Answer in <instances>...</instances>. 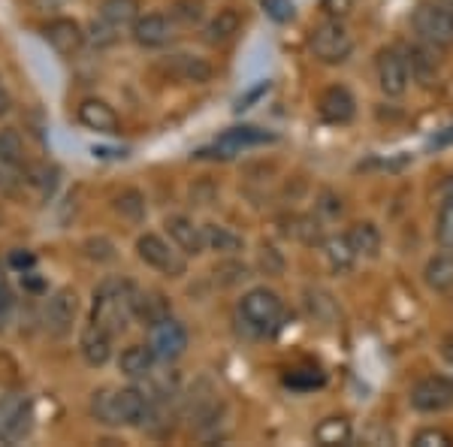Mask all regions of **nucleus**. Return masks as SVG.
<instances>
[{"label":"nucleus","mask_w":453,"mask_h":447,"mask_svg":"<svg viewBox=\"0 0 453 447\" xmlns=\"http://www.w3.org/2000/svg\"><path fill=\"white\" fill-rule=\"evenodd\" d=\"M10 266L19 269V273H27V269L36 266V254L27 251V248H16V251L10 254Z\"/></svg>","instance_id":"nucleus-44"},{"label":"nucleus","mask_w":453,"mask_h":447,"mask_svg":"<svg viewBox=\"0 0 453 447\" xmlns=\"http://www.w3.org/2000/svg\"><path fill=\"white\" fill-rule=\"evenodd\" d=\"M433 52H435V46H429V42H426V46H414L411 55H408V58H411L408 70H411L414 76H418L420 82H426V85L433 82V76L438 73V64H435Z\"/></svg>","instance_id":"nucleus-32"},{"label":"nucleus","mask_w":453,"mask_h":447,"mask_svg":"<svg viewBox=\"0 0 453 447\" xmlns=\"http://www.w3.org/2000/svg\"><path fill=\"white\" fill-rule=\"evenodd\" d=\"M151 399L140 387H115V412H119L121 427H142L145 414H149Z\"/></svg>","instance_id":"nucleus-18"},{"label":"nucleus","mask_w":453,"mask_h":447,"mask_svg":"<svg viewBox=\"0 0 453 447\" xmlns=\"http://www.w3.org/2000/svg\"><path fill=\"white\" fill-rule=\"evenodd\" d=\"M320 4H324V10L330 12L333 19H342V16H348V12H350L354 0H320Z\"/></svg>","instance_id":"nucleus-46"},{"label":"nucleus","mask_w":453,"mask_h":447,"mask_svg":"<svg viewBox=\"0 0 453 447\" xmlns=\"http://www.w3.org/2000/svg\"><path fill=\"white\" fill-rule=\"evenodd\" d=\"M79 318V293L73 288H58L46 303V329L55 339L70 335L73 324Z\"/></svg>","instance_id":"nucleus-10"},{"label":"nucleus","mask_w":453,"mask_h":447,"mask_svg":"<svg viewBox=\"0 0 453 447\" xmlns=\"http://www.w3.org/2000/svg\"><path fill=\"white\" fill-rule=\"evenodd\" d=\"M134 318L142 324H157V320L170 318V299L160 290H134Z\"/></svg>","instance_id":"nucleus-20"},{"label":"nucleus","mask_w":453,"mask_h":447,"mask_svg":"<svg viewBox=\"0 0 453 447\" xmlns=\"http://www.w3.org/2000/svg\"><path fill=\"white\" fill-rule=\"evenodd\" d=\"M423 281L429 290L435 293H450L453 290V254H435L423 269Z\"/></svg>","instance_id":"nucleus-23"},{"label":"nucleus","mask_w":453,"mask_h":447,"mask_svg":"<svg viewBox=\"0 0 453 447\" xmlns=\"http://www.w3.org/2000/svg\"><path fill=\"white\" fill-rule=\"evenodd\" d=\"M305 305H309L311 318H314V320H320V324H339L342 312H339V305H335L333 293L314 288V290L305 293Z\"/></svg>","instance_id":"nucleus-28"},{"label":"nucleus","mask_w":453,"mask_h":447,"mask_svg":"<svg viewBox=\"0 0 453 447\" xmlns=\"http://www.w3.org/2000/svg\"><path fill=\"white\" fill-rule=\"evenodd\" d=\"M173 19L185 21V25L200 21L203 19V0H175V4H173Z\"/></svg>","instance_id":"nucleus-41"},{"label":"nucleus","mask_w":453,"mask_h":447,"mask_svg":"<svg viewBox=\"0 0 453 447\" xmlns=\"http://www.w3.org/2000/svg\"><path fill=\"white\" fill-rule=\"evenodd\" d=\"M82 254H85L88 260H94V263H112L115 258H119V254H115V245L106 236L85 239L82 242Z\"/></svg>","instance_id":"nucleus-35"},{"label":"nucleus","mask_w":453,"mask_h":447,"mask_svg":"<svg viewBox=\"0 0 453 447\" xmlns=\"http://www.w3.org/2000/svg\"><path fill=\"white\" fill-rule=\"evenodd\" d=\"M414 31L423 42L435 49H450L453 46V12L441 4H420L411 16Z\"/></svg>","instance_id":"nucleus-6"},{"label":"nucleus","mask_w":453,"mask_h":447,"mask_svg":"<svg viewBox=\"0 0 453 447\" xmlns=\"http://www.w3.org/2000/svg\"><path fill=\"white\" fill-rule=\"evenodd\" d=\"M36 175V185H40V194L42 197H52V190L58 188V170L55 166H40V170L34 173Z\"/></svg>","instance_id":"nucleus-43"},{"label":"nucleus","mask_w":453,"mask_h":447,"mask_svg":"<svg viewBox=\"0 0 453 447\" xmlns=\"http://www.w3.org/2000/svg\"><path fill=\"white\" fill-rule=\"evenodd\" d=\"M411 408L420 414H441L453 408V381L444 375H429L414 384Z\"/></svg>","instance_id":"nucleus-8"},{"label":"nucleus","mask_w":453,"mask_h":447,"mask_svg":"<svg viewBox=\"0 0 453 447\" xmlns=\"http://www.w3.org/2000/svg\"><path fill=\"white\" fill-rule=\"evenodd\" d=\"M309 46H311V55L318 58L320 64L335 67V64H345L350 52H354V36L348 34V27L342 25L339 19H330L314 27L309 36Z\"/></svg>","instance_id":"nucleus-3"},{"label":"nucleus","mask_w":453,"mask_h":447,"mask_svg":"<svg viewBox=\"0 0 453 447\" xmlns=\"http://www.w3.org/2000/svg\"><path fill=\"white\" fill-rule=\"evenodd\" d=\"M149 348L160 363H175L188 351L185 324H179V320H173V318H164V320H157V324H151Z\"/></svg>","instance_id":"nucleus-9"},{"label":"nucleus","mask_w":453,"mask_h":447,"mask_svg":"<svg viewBox=\"0 0 453 447\" xmlns=\"http://www.w3.org/2000/svg\"><path fill=\"white\" fill-rule=\"evenodd\" d=\"M448 143H453V127H448L444 134L433 136V145H435V149H438V145H448Z\"/></svg>","instance_id":"nucleus-48"},{"label":"nucleus","mask_w":453,"mask_h":447,"mask_svg":"<svg viewBox=\"0 0 453 447\" xmlns=\"http://www.w3.org/2000/svg\"><path fill=\"white\" fill-rule=\"evenodd\" d=\"M12 309H16V293H12L10 281H6V275H4V269H0V333H4L6 324H10Z\"/></svg>","instance_id":"nucleus-40"},{"label":"nucleus","mask_w":453,"mask_h":447,"mask_svg":"<svg viewBox=\"0 0 453 447\" xmlns=\"http://www.w3.org/2000/svg\"><path fill=\"white\" fill-rule=\"evenodd\" d=\"M12 109V97H10V91H6L4 85H0V119H4L6 112Z\"/></svg>","instance_id":"nucleus-47"},{"label":"nucleus","mask_w":453,"mask_h":447,"mask_svg":"<svg viewBox=\"0 0 453 447\" xmlns=\"http://www.w3.org/2000/svg\"><path fill=\"white\" fill-rule=\"evenodd\" d=\"M76 119L82 127L94 130V134H106V136H115L121 130V119L106 100H97V97H88L79 104L76 109Z\"/></svg>","instance_id":"nucleus-13"},{"label":"nucleus","mask_w":453,"mask_h":447,"mask_svg":"<svg viewBox=\"0 0 453 447\" xmlns=\"http://www.w3.org/2000/svg\"><path fill=\"white\" fill-rule=\"evenodd\" d=\"M91 417L104 427H121L115 412V387H100L91 393Z\"/></svg>","instance_id":"nucleus-31"},{"label":"nucleus","mask_w":453,"mask_h":447,"mask_svg":"<svg viewBox=\"0 0 453 447\" xmlns=\"http://www.w3.org/2000/svg\"><path fill=\"white\" fill-rule=\"evenodd\" d=\"M0 85H4V82H0Z\"/></svg>","instance_id":"nucleus-50"},{"label":"nucleus","mask_w":453,"mask_h":447,"mask_svg":"<svg viewBox=\"0 0 453 447\" xmlns=\"http://www.w3.org/2000/svg\"><path fill=\"white\" fill-rule=\"evenodd\" d=\"M411 82V70H408V58H402L399 49H384L378 52V85L387 97H402Z\"/></svg>","instance_id":"nucleus-11"},{"label":"nucleus","mask_w":453,"mask_h":447,"mask_svg":"<svg viewBox=\"0 0 453 447\" xmlns=\"http://www.w3.org/2000/svg\"><path fill=\"white\" fill-rule=\"evenodd\" d=\"M155 363H157V357L151 354L149 344H130V348H124L121 357H119L121 375H127L134 381L136 378H149L151 369H155Z\"/></svg>","instance_id":"nucleus-21"},{"label":"nucleus","mask_w":453,"mask_h":447,"mask_svg":"<svg viewBox=\"0 0 453 447\" xmlns=\"http://www.w3.org/2000/svg\"><path fill=\"white\" fill-rule=\"evenodd\" d=\"M115 212H119L121 218H127V221H142V218H145L142 190H136V188L121 190V194L115 197Z\"/></svg>","instance_id":"nucleus-33"},{"label":"nucleus","mask_w":453,"mask_h":447,"mask_svg":"<svg viewBox=\"0 0 453 447\" xmlns=\"http://www.w3.org/2000/svg\"><path fill=\"white\" fill-rule=\"evenodd\" d=\"M290 233L305 242V245H324V230H320V221L311 215H299V218H290Z\"/></svg>","instance_id":"nucleus-34"},{"label":"nucleus","mask_w":453,"mask_h":447,"mask_svg":"<svg viewBox=\"0 0 453 447\" xmlns=\"http://www.w3.org/2000/svg\"><path fill=\"white\" fill-rule=\"evenodd\" d=\"M435 239L441 248H453V203L444 200V206L438 209V221H435Z\"/></svg>","instance_id":"nucleus-37"},{"label":"nucleus","mask_w":453,"mask_h":447,"mask_svg":"<svg viewBox=\"0 0 453 447\" xmlns=\"http://www.w3.org/2000/svg\"><path fill=\"white\" fill-rule=\"evenodd\" d=\"M324 248H326V260H330V269L339 275H345L354 269L357 263V254L350 248V242L345 236H333V239H324Z\"/></svg>","instance_id":"nucleus-30"},{"label":"nucleus","mask_w":453,"mask_h":447,"mask_svg":"<svg viewBox=\"0 0 453 447\" xmlns=\"http://www.w3.org/2000/svg\"><path fill=\"white\" fill-rule=\"evenodd\" d=\"M245 278H248V266L239 260H224L215 266V281H221L224 288H233V284L245 281Z\"/></svg>","instance_id":"nucleus-38"},{"label":"nucleus","mask_w":453,"mask_h":447,"mask_svg":"<svg viewBox=\"0 0 453 447\" xmlns=\"http://www.w3.org/2000/svg\"><path fill=\"white\" fill-rule=\"evenodd\" d=\"M275 143V134L260 127H251V124H242V127H230L224 130L209 149H200L196 158H215V160H233L236 155H242L245 149H254V145H266Z\"/></svg>","instance_id":"nucleus-5"},{"label":"nucleus","mask_w":453,"mask_h":447,"mask_svg":"<svg viewBox=\"0 0 453 447\" xmlns=\"http://www.w3.org/2000/svg\"><path fill=\"white\" fill-rule=\"evenodd\" d=\"M79 351H82V360L88 366H106L109 357H112V333L97 324H88L82 339H79Z\"/></svg>","instance_id":"nucleus-19"},{"label":"nucleus","mask_w":453,"mask_h":447,"mask_svg":"<svg viewBox=\"0 0 453 447\" xmlns=\"http://www.w3.org/2000/svg\"><path fill=\"white\" fill-rule=\"evenodd\" d=\"M350 420L348 417H326L314 427V442L324 444V447H333V444H348L350 442Z\"/></svg>","instance_id":"nucleus-27"},{"label":"nucleus","mask_w":453,"mask_h":447,"mask_svg":"<svg viewBox=\"0 0 453 447\" xmlns=\"http://www.w3.org/2000/svg\"><path fill=\"white\" fill-rule=\"evenodd\" d=\"M119 34H121L119 27H112V25H109V21H104V19H94L85 36L94 42V46L106 49V46H115V42H119Z\"/></svg>","instance_id":"nucleus-36"},{"label":"nucleus","mask_w":453,"mask_h":447,"mask_svg":"<svg viewBox=\"0 0 453 447\" xmlns=\"http://www.w3.org/2000/svg\"><path fill=\"white\" fill-rule=\"evenodd\" d=\"M345 239L350 242L357 258H378L381 254V230H378L372 221H357L350 230L345 233Z\"/></svg>","instance_id":"nucleus-22"},{"label":"nucleus","mask_w":453,"mask_h":447,"mask_svg":"<svg viewBox=\"0 0 453 447\" xmlns=\"http://www.w3.org/2000/svg\"><path fill=\"white\" fill-rule=\"evenodd\" d=\"M31 427H34L31 399L21 393L0 396V442L4 444L25 442L31 435Z\"/></svg>","instance_id":"nucleus-7"},{"label":"nucleus","mask_w":453,"mask_h":447,"mask_svg":"<svg viewBox=\"0 0 453 447\" xmlns=\"http://www.w3.org/2000/svg\"><path fill=\"white\" fill-rule=\"evenodd\" d=\"M136 254H140V260L145 266L157 269V273L166 278H181L188 273L185 254L175 251L170 242L164 236H157V233H142V236L136 239Z\"/></svg>","instance_id":"nucleus-4"},{"label":"nucleus","mask_w":453,"mask_h":447,"mask_svg":"<svg viewBox=\"0 0 453 447\" xmlns=\"http://www.w3.org/2000/svg\"><path fill=\"white\" fill-rule=\"evenodd\" d=\"M160 67L175 82H194V85H206L211 73H215L206 58H196V55H170Z\"/></svg>","instance_id":"nucleus-17"},{"label":"nucleus","mask_w":453,"mask_h":447,"mask_svg":"<svg viewBox=\"0 0 453 447\" xmlns=\"http://www.w3.org/2000/svg\"><path fill=\"white\" fill-rule=\"evenodd\" d=\"M260 266H263V273H281V258L275 254V248H263V254H260Z\"/></svg>","instance_id":"nucleus-45"},{"label":"nucleus","mask_w":453,"mask_h":447,"mask_svg":"<svg viewBox=\"0 0 453 447\" xmlns=\"http://www.w3.org/2000/svg\"><path fill=\"white\" fill-rule=\"evenodd\" d=\"M21 160H25V145H21L19 130L4 127V130H0V173L19 170Z\"/></svg>","instance_id":"nucleus-29"},{"label":"nucleus","mask_w":453,"mask_h":447,"mask_svg":"<svg viewBox=\"0 0 453 447\" xmlns=\"http://www.w3.org/2000/svg\"><path fill=\"white\" fill-rule=\"evenodd\" d=\"M318 112L326 124H348L357 115V100L345 85H330L318 97Z\"/></svg>","instance_id":"nucleus-14"},{"label":"nucleus","mask_w":453,"mask_h":447,"mask_svg":"<svg viewBox=\"0 0 453 447\" xmlns=\"http://www.w3.org/2000/svg\"><path fill=\"white\" fill-rule=\"evenodd\" d=\"M239 314H242V320L254 329V333L266 335V333H275V329L281 327L284 303L275 290L254 288V290H248L242 297V303H239Z\"/></svg>","instance_id":"nucleus-2"},{"label":"nucleus","mask_w":453,"mask_h":447,"mask_svg":"<svg viewBox=\"0 0 453 447\" xmlns=\"http://www.w3.org/2000/svg\"><path fill=\"white\" fill-rule=\"evenodd\" d=\"M42 40H46L58 55L70 58V55H76L79 49L85 46V31H82V25H79V21H73V19H55V21H49V25H46Z\"/></svg>","instance_id":"nucleus-15"},{"label":"nucleus","mask_w":453,"mask_h":447,"mask_svg":"<svg viewBox=\"0 0 453 447\" xmlns=\"http://www.w3.org/2000/svg\"><path fill=\"white\" fill-rule=\"evenodd\" d=\"M130 34H134V40L140 42L142 49H164L173 42L175 25L170 16H164V12H149V16H140L134 21Z\"/></svg>","instance_id":"nucleus-12"},{"label":"nucleus","mask_w":453,"mask_h":447,"mask_svg":"<svg viewBox=\"0 0 453 447\" xmlns=\"http://www.w3.org/2000/svg\"><path fill=\"white\" fill-rule=\"evenodd\" d=\"M450 444H453V438L444 429H435V427H426L414 435V447H450Z\"/></svg>","instance_id":"nucleus-42"},{"label":"nucleus","mask_w":453,"mask_h":447,"mask_svg":"<svg viewBox=\"0 0 453 447\" xmlns=\"http://www.w3.org/2000/svg\"><path fill=\"white\" fill-rule=\"evenodd\" d=\"M134 290L136 284L127 278H106L100 288L94 290L91 305V324L109 329V333H121L134 318Z\"/></svg>","instance_id":"nucleus-1"},{"label":"nucleus","mask_w":453,"mask_h":447,"mask_svg":"<svg viewBox=\"0 0 453 447\" xmlns=\"http://www.w3.org/2000/svg\"><path fill=\"white\" fill-rule=\"evenodd\" d=\"M239 25H242V16L236 10H218V16L206 25L203 36H206L209 46H221V42L233 40L239 34Z\"/></svg>","instance_id":"nucleus-24"},{"label":"nucleus","mask_w":453,"mask_h":447,"mask_svg":"<svg viewBox=\"0 0 453 447\" xmlns=\"http://www.w3.org/2000/svg\"><path fill=\"white\" fill-rule=\"evenodd\" d=\"M260 6L266 10V16L279 25H288V21L296 19V6L294 0H260Z\"/></svg>","instance_id":"nucleus-39"},{"label":"nucleus","mask_w":453,"mask_h":447,"mask_svg":"<svg viewBox=\"0 0 453 447\" xmlns=\"http://www.w3.org/2000/svg\"><path fill=\"white\" fill-rule=\"evenodd\" d=\"M203 239H206V248H211V251H218V254H236L245 248L242 236L221 224H203Z\"/></svg>","instance_id":"nucleus-26"},{"label":"nucleus","mask_w":453,"mask_h":447,"mask_svg":"<svg viewBox=\"0 0 453 447\" xmlns=\"http://www.w3.org/2000/svg\"><path fill=\"white\" fill-rule=\"evenodd\" d=\"M166 233H170L173 245L179 248L185 258H196L206 251V239H203V227H196L191 218L185 215H170L166 218Z\"/></svg>","instance_id":"nucleus-16"},{"label":"nucleus","mask_w":453,"mask_h":447,"mask_svg":"<svg viewBox=\"0 0 453 447\" xmlns=\"http://www.w3.org/2000/svg\"><path fill=\"white\" fill-rule=\"evenodd\" d=\"M444 200L453 203V179H448V185H444Z\"/></svg>","instance_id":"nucleus-49"},{"label":"nucleus","mask_w":453,"mask_h":447,"mask_svg":"<svg viewBox=\"0 0 453 447\" xmlns=\"http://www.w3.org/2000/svg\"><path fill=\"white\" fill-rule=\"evenodd\" d=\"M100 19L119 27V31L134 27V21L140 19V0H104L100 4Z\"/></svg>","instance_id":"nucleus-25"}]
</instances>
